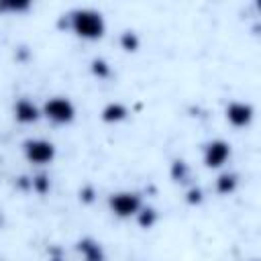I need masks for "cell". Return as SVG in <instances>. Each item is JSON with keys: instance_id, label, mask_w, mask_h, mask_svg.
Wrapping results in <instances>:
<instances>
[{"instance_id": "6da1fadb", "label": "cell", "mask_w": 261, "mask_h": 261, "mask_svg": "<svg viewBox=\"0 0 261 261\" xmlns=\"http://www.w3.org/2000/svg\"><path fill=\"white\" fill-rule=\"evenodd\" d=\"M65 27L84 41H98L106 33L104 16L94 8H73L65 14Z\"/></svg>"}, {"instance_id": "7a4b0ae2", "label": "cell", "mask_w": 261, "mask_h": 261, "mask_svg": "<svg viewBox=\"0 0 261 261\" xmlns=\"http://www.w3.org/2000/svg\"><path fill=\"white\" fill-rule=\"evenodd\" d=\"M108 208L118 218H135L143 208V196L139 192H114L108 196Z\"/></svg>"}, {"instance_id": "3957f363", "label": "cell", "mask_w": 261, "mask_h": 261, "mask_svg": "<svg viewBox=\"0 0 261 261\" xmlns=\"http://www.w3.org/2000/svg\"><path fill=\"white\" fill-rule=\"evenodd\" d=\"M41 114L47 120H51L53 124H69L75 118V106L65 96H53V98L45 100V104L41 108Z\"/></svg>"}, {"instance_id": "277c9868", "label": "cell", "mask_w": 261, "mask_h": 261, "mask_svg": "<svg viewBox=\"0 0 261 261\" xmlns=\"http://www.w3.org/2000/svg\"><path fill=\"white\" fill-rule=\"evenodd\" d=\"M22 155L29 163H33L37 167H43V165H49L55 159L57 149L47 139H27V141H22Z\"/></svg>"}, {"instance_id": "5b68a950", "label": "cell", "mask_w": 261, "mask_h": 261, "mask_svg": "<svg viewBox=\"0 0 261 261\" xmlns=\"http://www.w3.org/2000/svg\"><path fill=\"white\" fill-rule=\"evenodd\" d=\"M230 153H232V149H230V143L228 141H224V139H212L202 149V161H204V165L208 169H218V167H222L230 159Z\"/></svg>"}, {"instance_id": "8992f818", "label": "cell", "mask_w": 261, "mask_h": 261, "mask_svg": "<svg viewBox=\"0 0 261 261\" xmlns=\"http://www.w3.org/2000/svg\"><path fill=\"white\" fill-rule=\"evenodd\" d=\"M224 116L228 120L230 126L234 128H245L253 122V116H255V110L249 102H230L226 108H224Z\"/></svg>"}, {"instance_id": "52a82bcc", "label": "cell", "mask_w": 261, "mask_h": 261, "mask_svg": "<svg viewBox=\"0 0 261 261\" xmlns=\"http://www.w3.org/2000/svg\"><path fill=\"white\" fill-rule=\"evenodd\" d=\"M12 114H14V120L20 122V124H33L41 118V108L29 100V98H18L12 106Z\"/></svg>"}, {"instance_id": "ba28073f", "label": "cell", "mask_w": 261, "mask_h": 261, "mask_svg": "<svg viewBox=\"0 0 261 261\" xmlns=\"http://www.w3.org/2000/svg\"><path fill=\"white\" fill-rule=\"evenodd\" d=\"M75 249L77 253L82 255L84 261H106V253H104V247L92 239V237H84L75 243Z\"/></svg>"}, {"instance_id": "9c48e42d", "label": "cell", "mask_w": 261, "mask_h": 261, "mask_svg": "<svg viewBox=\"0 0 261 261\" xmlns=\"http://www.w3.org/2000/svg\"><path fill=\"white\" fill-rule=\"evenodd\" d=\"M126 116H128V108L122 102H108L100 112V118L106 124H118L126 120Z\"/></svg>"}, {"instance_id": "30bf717a", "label": "cell", "mask_w": 261, "mask_h": 261, "mask_svg": "<svg viewBox=\"0 0 261 261\" xmlns=\"http://www.w3.org/2000/svg\"><path fill=\"white\" fill-rule=\"evenodd\" d=\"M216 192L220 196H230L237 188H239V175L234 171H222L218 177H216V184H214Z\"/></svg>"}, {"instance_id": "8fae6325", "label": "cell", "mask_w": 261, "mask_h": 261, "mask_svg": "<svg viewBox=\"0 0 261 261\" xmlns=\"http://www.w3.org/2000/svg\"><path fill=\"white\" fill-rule=\"evenodd\" d=\"M137 222H139V226L141 228H153L155 224H157V220H159V214H157V210L153 208V206H145L143 204V208L137 212Z\"/></svg>"}, {"instance_id": "7c38bea8", "label": "cell", "mask_w": 261, "mask_h": 261, "mask_svg": "<svg viewBox=\"0 0 261 261\" xmlns=\"http://www.w3.org/2000/svg\"><path fill=\"white\" fill-rule=\"evenodd\" d=\"M118 45H120L122 51H126V53H135V51H139V47H141V39H139V35H137L135 31L126 29V31L120 33V37H118Z\"/></svg>"}, {"instance_id": "4fadbf2b", "label": "cell", "mask_w": 261, "mask_h": 261, "mask_svg": "<svg viewBox=\"0 0 261 261\" xmlns=\"http://www.w3.org/2000/svg\"><path fill=\"white\" fill-rule=\"evenodd\" d=\"M169 175L173 181L177 184H184L190 179V165L184 161V159H173L171 167H169Z\"/></svg>"}, {"instance_id": "5bb4252c", "label": "cell", "mask_w": 261, "mask_h": 261, "mask_svg": "<svg viewBox=\"0 0 261 261\" xmlns=\"http://www.w3.org/2000/svg\"><path fill=\"white\" fill-rule=\"evenodd\" d=\"M31 8L29 0H2L0 2V12L2 14H20Z\"/></svg>"}, {"instance_id": "9a60e30c", "label": "cell", "mask_w": 261, "mask_h": 261, "mask_svg": "<svg viewBox=\"0 0 261 261\" xmlns=\"http://www.w3.org/2000/svg\"><path fill=\"white\" fill-rule=\"evenodd\" d=\"M90 71H92V75L98 77V80H108L110 73H112L108 61L102 59V57H94V59L90 61Z\"/></svg>"}, {"instance_id": "2e32d148", "label": "cell", "mask_w": 261, "mask_h": 261, "mask_svg": "<svg viewBox=\"0 0 261 261\" xmlns=\"http://www.w3.org/2000/svg\"><path fill=\"white\" fill-rule=\"evenodd\" d=\"M31 190L35 192V194H39V196H45V194H49V190H51V179H49V175L47 173H37L33 179H31Z\"/></svg>"}, {"instance_id": "e0dca14e", "label": "cell", "mask_w": 261, "mask_h": 261, "mask_svg": "<svg viewBox=\"0 0 261 261\" xmlns=\"http://www.w3.org/2000/svg\"><path fill=\"white\" fill-rule=\"evenodd\" d=\"M202 200H204V192H202V188L192 186V188L186 192V202H188L190 206H200Z\"/></svg>"}, {"instance_id": "ac0fdd59", "label": "cell", "mask_w": 261, "mask_h": 261, "mask_svg": "<svg viewBox=\"0 0 261 261\" xmlns=\"http://www.w3.org/2000/svg\"><path fill=\"white\" fill-rule=\"evenodd\" d=\"M94 200H96V190H94V186H90V184L82 186V188H80V202H82V204H92Z\"/></svg>"}]
</instances>
